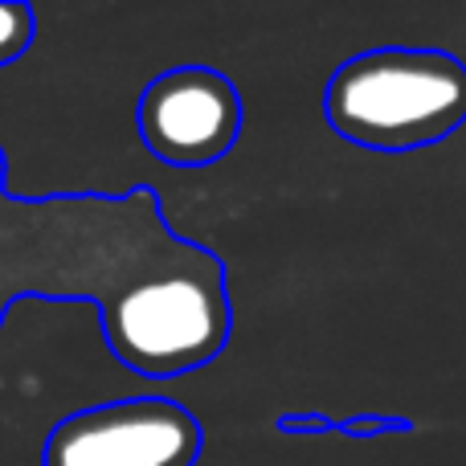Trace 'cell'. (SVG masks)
Returning a JSON list of instances; mask_svg holds the SVG:
<instances>
[{"mask_svg":"<svg viewBox=\"0 0 466 466\" xmlns=\"http://www.w3.org/2000/svg\"><path fill=\"white\" fill-rule=\"evenodd\" d=\"M323 111L348 144L377 152L438 144L466 119V66L442 49H369L331 74Z\"/></svg>","mask_w":466,"mask_h":466,"instance_id":"cell-1","label":"cell"},{"mask_svg":"<svg viewBox=\"0 0 466 466\" xmlns=\"http://www.w3.org/2000/svg\"><path fill=\"white\" fill-rule=\"evenodd\" d=\"M103 331L131 372L180 377L201 369L229 339L226 274L209 254L193 249L177 266L119 290L103 311Z\"/></svg>","mask_w":466,"mask_h":466,"instance_id":"cell-2","label":"cell"},{"mask_svg":"<svg viewBox=\"0 0 466 466\" xmlns=\"http://www.w3.org/2000/svg\"><path fill=\"white\" fill-rule=\"evenodd\" d=\"M201 421L177 401L131 397L57 421L46 442V466H193Z\"/></svg>","mask_w":466,"mask_h":466,"instance_id":"cell-3","label":"cell"},{"mask_svg":"<svg viewBox=\"0 0 466 466\" xmlns=\"http://www.w3.org/2000/svg\"><path fill=\"white\" fill-rule=\"evenodd\" d=\"M238 86L209 66H177L139 98V136L168 168H209L238 144Z\"/></svg>","mask_w":466,"mask_h":466,"instance_id":"cell-4","label":"cell"},{"mask_svg":"<svg viewBox=\"0 0 466 466\" xmlns=\"http://www.w3.org/2000/svg\"><path fill=\"white\" fill-rule=\"evenodd\" d=\"M33 29H37V21L29 8L16 0H0V66L16 62L33 46Z\"/></svg>","mask_w":466,"mask_h":466,"instance_id":"cell-5","label":"cell"}]
</instances>
